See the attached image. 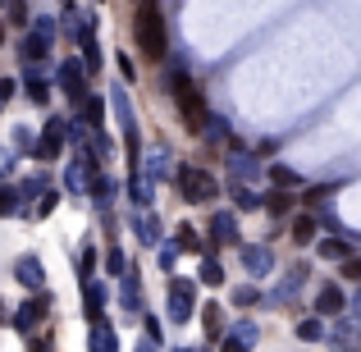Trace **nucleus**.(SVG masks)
<instances>
[{"label": "nucleus", "instance_id": "f257e3e1", "mask_svg": "<svg viewBox=\"0 0 361 352\" xmlns=\"http://www.w3.org/2000/svg\"><path fill=\"white\" fill-rule=\"evenodd\" d=\"M133 32H137V46L151 55V60H165V18H160L156 0H142V5H137Z\"/></svg>", "mask_w": 361, "mask_h": 352}, {"label": "nucleus", "instance_id": "f03ea898", "mask_svg": "<svg viewBox=\"0 0 361 352\" xmlns=\"http://www.w3.org/2000/svg\"><path fill=\"white\" fill-rule=\"evenodd\" d=\"M174 87H178V115L188 119V133H202V123H206L202 92H197V87H192L188 78H174Z\"/></svg>", "mask_w": 361, "mask_h": 352}, {"label": "nucleus", "instance_id": "7ed1b4c3", "mask_svg": "<svg viewBox=\"0 0 361 352\" xmlns=\"http://www.w3.org/2000/svg\"><path fill=\"white\" fill-rule=\"evenodd\" d=\"M183 193L192 197V202H211V197H215V178H211V174H197V169H188V174H183Z\"/></svg>", "mask_w": 361, "mask_h": 352}, {"label": "nucleus", "instance_id": "20e7f679", "mask_svg": "<svg viewBox=\"0 0 361 352\" xmlns=\"http://www.w3.org/2000/svg\"><path fill=\"white\" fill-rule=\"evenodd\" d=\"M174 316H188V307H192V289H183V284H174Z\"/></svg>", "mask_w": 361, "mask_h": 352}, {"label": "nucleus", "instance_id": "39448f33", "mask_svg": "<svg viewBox=\"0 0 361 352\" xmlns=\"http://www.w3.org/2000/svg\"><path fill=\"white\" fill-rule=\"evenodd\" d=\"M18 274H23V284H37V279H42V265H37V256H23V261H18Z\"/></svg>", "mask_w": 361, "mask_h": 352}, {"label": "nucleus", "instance_id": "423d86ee", "mask_svg": "<svg viewBox=\"0 0 361 352\" xmlns=\"http://www.w3.org/2000/svg\"><path fill=\"white\" fill-rule=\"evenodd\" d=\"M338 307H343V293H338V289H325V293H320V311H338Z\"/></svg>", "mask_w": 361, "mask_h": 352}, {"label": "nucleus", "instance_id": "0eeeda50", "mask_svg": "<svg viewBox=\"0 0 361 352\" xmlns=\"http://www.w3.org/2000/svg\"><path fill=\"white\" fill-rule=\"evenodd\" d=\"M265 206H270L274 215H283V211L293 206V197H288V193H270V197H265Z\"/></svg>", "mask_w": 361, "mask_h": 352}, {"label": "nucleus", "instance_id": "6e6552de", "mask_svg": "<svg viewBox=\"0 0 361 352\" xmlns=\"http://www.w3.org/2000/svg\"><path fill=\"white\" fill-rule=\"evenodd\" d=\"M293 233H298V243H311V233H316V224H311L307 215H302V220H298V229H293Z\"/></svg>", "mask_w": 361, "mask_h": 352}, {"label": "nucleus", "instance_id": "1a4fd4ad", "mask_svg": "<svg viewBox=\"0 0 361 352\" xmlns=\"http://www.w3.org/2000/svg\"><path fill=\"white\" fill-rule=\"evenodd\" d=\"M178 243H183L188 252H197V233H192V229H178Z\"/></svg>", "mask_w": 361, "mask_h": 352}, {"label": "nucleus", "instance_id": "9d476101", "mask_svg": "<svg viewBox=\"0 0 361 352\" xmlns=\"http://www.w3.org/2000/svg\"><path fill=\"white\" fill-rule=\"evenodd\" d=\"M320 252H325V256H348V247L343 243H320Z\"/></svg>", "mask_w": 361, "mask_h": 352}, {"label": "nucleus", "instance_id": "9b49d317", "mask_svg": "<svg viewBox=\"0 0 361 352\" xmlns=\"http://www.w3.org/2000/svg\"><path fill=\"white\" fill-rule=\"evenodd\" d=\"M9 23H23V0H9Z\"/></svg>", "mask_w": 361, "mask_h": 352}, {"label": "nucleus", "instance_id": "f8f14e48", "mask_svg": "<svg viewBox=\"0 0 361 352\" xmlns=\"http://www.w3.org/2000/svg\"><path fill=\"white\" fill-rule=\"evenodd\" d=\"M348 274H353V279H361V256H357V261H348Z\"/></svg>", "mask_w": 361, "mask_h": 352}, {"label": "nucleus", "instance_id": "ddd939ff", "mask_svg": "<svg viewBox=\"0 0 361 352\" xmlns=\"http://www.w3.org/2000/svg\"><path fill=\"white\" fill-rule=\"evenodd\" d=\"M0 211H14V197L9 193H0Z\"/></svg>", "mask_w": 361, "mask_h": 352}, {"label": "nucleus", "instance_id": "4468645a", "mask_svg": "<svg viewBox=\"0 0 361 352\" xmlns=\"http://www.w3.org/2000/svg\"><path fill=\"white\" fill-rule=\"evenodd\" d=\"M0 42H5V23H0Z\"/></svg>", "mask_w": 361, "mask_h": 352}]
</instances>
